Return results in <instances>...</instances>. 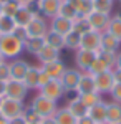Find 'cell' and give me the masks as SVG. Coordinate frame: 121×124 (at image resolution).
<instances>
[{"instance_id":"6da1fadb","label":"cell","mask_w":121,"mask_h":124,"mask_svg":"<svg viewBox=\"0 0 121 124\" xmlns=\"http://www.w3.org/2000/svg\"><path fill=\"white\" fill-rule=\"evenodd\" d=\"M22 51H25V43L13 33L0 38V53L5 56V60H15L20 56Z\"/></svg>"},{"instance_id":"7a4b0ae2","label":"cell","mask_w":121,"mask_h":124,"mask_svg":"<svg viewBox=\"0 0 121 124\" xmlns=\"http://www.w3.org/2000/svg\"><path fill=\"white\" fill-rule=\"evenodd\" d=\"M32 109H35L38 114L42 116V117H48V116H53L56 113V109H58V106H56V101H52V99H48L47 96L40 94L38 93L33 99H32V104H30Z\"/></svg>"},{"instance_id":"3957f363","label":"cell","mask_w":121,"mask_h":124,"mask_svg":"<svg viewBox=\"0 0 121 124\" xmlns=\"http://www.w3.org/2000/svg\"><path fill=\"white\" fill-rule=\"evenodd\" d=\"M23 109H25V104L23 101H17V99H10V98H3L2 101V106H0V113L2 116L9 121V119H13L17 116L23 114Z\"/></svg>"},{"instance_id":"277c9868","label":"cell","mask_w":121,"mask_h":124,"mask_svg":"<svg viewBox=\"0 0 121 124\" xmlns=\"http://www.w3.org/2000/svg\"><path fill=\"white\" fill-rule=\"evenodd\" d=\"M50 30L48 27V22L45 20V17H42L40 13H37V17L32 20L25 27V31H27V38H37V37H45L47 31Z\"/></svg>"},{"instance_id":"5b68a950","label":"cell","mask_w":121,"mask_h":124,"mask_svg":"<svg viewBox=\"0 0 121 124\" xmlns=\"http://www.w3.org/2000/svg\"><path fill=\"white\" fill-rule=\"evenodd\" d=\"M28 94V88L23 85V81H17V79H9L5 85V96L3 98H10V99H17V101H25Z\"/></svg>"},{"instance_id":"8992f818","label":"cell","mask_w":121,"mask_h":124,"mask_svg":"<svg viewBox=\"0 0 121 124\" xmlns=\"http://www.w3.org/2000/svg\"><path fill=\"white\" fill-rule=\"evenodd\" d=\"M61 2L63 0H37L35 5H37V12L45 17V18H53L58 15L60 7H61Z\"/></svg>"},{"instance_id":"52a82bcc","label":"cell","mask_w":121,"mask_h":124,"mask_svg":"<svg viewBox=\"0 0 121 124\" xmlns=\"http://www.w3.org/2000/svg\"><path fill=\"white\" fill-rule=\"evenodd\" d=\"M96 51H91V50H76L75 51V65H76V70H80L81 73L83 71H88L90 66L93 65V61L96 60Z\"/></svg>"},{"instance_id":"ba28073f","label":"cell","mask_w":121,"mask_h":124,"mask_svg":"<svg viewBox=\"0 0 121 124\" xmlns=\"http://www.w3.org/2000/svg\"><path fill=\"white\" fill-rule=\"evenodd\" d=\"M80 76H81V71H80V70H76V68H66L65 73L60 78V83L63 86L65 93H71V91L75 93V91H76Z\"/></svg>"},{"instance_id":"9c48e42d","label":"cell","mask_w":121,"mask_h":124,"mask_svg":"<svg viewBox=\"0 0 121 124\" xmlns=\"http://www.w3.org/2000/svg\"><path fill=\"white\" fill-rule=\"evenodd\" d=\"M38 93L47 96L52 101H60L63 98V94H65V89H63V86L60 83V79H50L45 86H42L38 89Z\"/></svg>"},{"instance_id":"30bf717a","label":"cell","mask_w":121,"mask_h":124,"mask_svg":"<svg viewBox=\"0 0 121 124\" xmlns=\"http://www.w3.org/2000/svg\"><path fill=\"white\" fill-rule=\"evenodd\" d=\"M95 85H96V93H100V94L108 93V94H110L113 86L116 85L113 70H108V71H104L101 75H96V76H95Z\"/></svg>"},{"instance_id":"8fae6325","label":"cell","mask_w":121,"mask_h":124,"mask_svg":"<svg viewBox=\"0 0 121 124\" xmlns=\"http://www.w3.org/2000/svg\"><path fill=\"white\" fill-rule=\"evenodd\" d=\"M110 18H111V15H108V13H101V12H91L86 20H88V23H90V27L91 30L95 31H98V33H103V31H106L108 28V23H110Z\"/></svg>"},{"instance_id":"7c38bea8","label":"cell","mask_w":121,"mask_h":124,"mask_svg":"<svg viewBox=\"0 0 121 124\" xmlns=\"http://www.w3.org/2000/svg\"><path fill=\"white\" fill-rule=\"evenodd\" d=\"M37 13H38V12L32 8V5H20L18 10H17V13L13 15V20H15L17 27L25 28L28 23L37 17Z\"/></svg>"},{"instance_id":"4fadbf2b","label":"cell","mask_w":121,"mask_h":124,"mask_svg":"<svg viewBox=\"0 0 121 124\" xmlns=\"http://www.w3.org/2000/svg\"><path fill=\"white\" fill-rule=\"evenodd\" d=\"M100 41H101V33H98V31H95V30H90V31H86L81 35V45L80 48H83V50H91V51H100Z\"/></svg>"},{"instance_id":"5bb4252c","label":"cell","mask_w":121,"mask_h":124,"mask_svg":"<svg viewBox=\"0 0 121 124\" xmlns=\"http://www.w3.org/2000/svg\"><path fill=\"white\" fill-rule=\"evenodd\" d=\"M48 27H50L52 31H55L58 35L65 37L66 33H70V31L73 30V22L68 20V18H63V17H60V15H56V17H53V18L50 20Z\"/></svg>"},{"instance_id":"9a60e30c","label":"cell","mask_w":121,"mask_h":124,"mask_svg":"<svg viewBox=\"0 0 121 124\" xmlns=\"http://www.w3.org/2000/svg\"><path fill=\"white\" fill-rule=\"evenodd\" d=\"M9 68H10V79H17V81H23V78L27 75L28 65L25 60H20V58H15L12 63H9Z\"/></svg>"},{"instance_id":"2e32d148","label":"cell","mask_w":121,"mask_h":124,"mask_svg":"<svg viewBox=\"0 0 121 124\" xmlns=\"http://www.w3.org/2000/svg\"><path fill=\"white\" fill-rule=\"evenodd\" d=\"M76 94H83V93H96V85H95V76L88 71H83L78 86H76Z\"/></svg>"},{"instance_id":"e0dca14e","label":"cell","mask_w":121,"mask_h":124,"mask_svg":"<svg viewBox=\"0 0 121 124\" xmlns=\"http://www.w3.org/2000/svg\"><path fill=\"white\" fill-rule=\"evenodd\" d=\"M42 70H43L52 79H60L61 75L65 73L66 66H65V63L61 61V58H60V60H55V61H50V63L42 65Z\"/></svg>"},{"instance_id":"ac0fdd59","label":"cell","mask_w":121,"mask_h":124,"mask_svg":"<svg viewBox=\"0 0 121 124\" xmlns=\"http://www.w3.org/2000/svg\"><path fill=\"white\" fill-rule=\"evenodd\" d=\"M88 116L93 119L96 124H106V103L100 101L95 106L88 108Z\"/></svg>"},{"instance_id":"d6986e66","label":"cell","mask_w":121,"mask_h":124,"mask_svg":"<svg viewBox=\"0 0 121 124\" xmlns=\"http://www.w3.org/2000/svg\"><path fill=\"white\" fill-rule=\"evenodd\" d=\"M100 46H101L100 50H106V51H114V53H118V51H120V46H121V41L116 38V37H113L111 33L103 31Z\"/></svg>"},{"instance_id":"ffe728a7","label":"cell","mask_w":121,"mask_h":124,"mask_svg":"<svg viewBox=\"0 0 121 124\" xmlns=\"http://www.w3.org/2000/svg\"><path fill=\"white\" fill-rule=\"evenodd\" d=\"M121 123V104L120 103H106V124Z\"/></svg>"},{"instance_id":"44dd1931","label":"cell","mask_w":121,"mask_h":124,"mask_svg":"<svg viewBox=\"0 0 121 124\" xmlns=\"http://www.w3.org/2000/svg\"><path fill=\"white\" fill-rule=\"evenodd\" d=\"M60 50H55V48L48 46V45H45V46L40 50V53L37 55L38 61L42 63V65H45V63H50V61H55V60H60Z\"/></svg>"},{"instance_id":"7402d4cb","label":"cell","mask_w":121,"mask_h":124,"mask_svg":"<svg viewBox=\"0 0 121 124\" xmlns=\"http://www.w3.org/2000/svg\"><path fill=\"white\" fill-rule=\"evenodd\" d=\"M66 108L70 109V113H71L76 119H80V117H83V116L88 114V108L80 101V98H78V96H75L73 99H70V101H68V104H66Z\"/></svg>"},{"instance_id":"603a6c76","label":"cell","mask_w":121,"mask_h":124,"mask_svg":"<svg viewBox=\"0 0 121 124\" xmlns=\"http://www.w3.org/2000/svg\"><path fill=\"white\" fill-rule=\"evenodd\" d=\"M53 117H55L56 124H76L78 123V119L70 113V109L66 106L65 108H58L56 113L53 114Z\"/></svg>"},{"instance_id":"cb8c5ba5","label":"cell","mask_w":121,"mask_h":124,"mask_svg":"<svg viewBox=\"0 0 121 124\" xmlns=\"http://www.w3.org/2000/svg\"><path fill=\"white\" fill-rule=\"evenodd\" d=\"M38 76H40V66H30L23 78V85L28 89H38Z\"/></svg>"},{"instance_id":"d4e9b609","label":"cell","mask_w":121,"mask_h":124,"mask_svg":"<svg viewBox=\"0 0 121 124\" xmlns=\"http://www.w3.org/2000/svg\"><path fill=\"white\" fill-rule=\"evenodd\" d=\"M45 37H37V38H27L25 41V50H27L30 55H35L37 56L40 53V50L45 46Z\"/></svg>"},{"instance_id":"484cf974","label":"cell","mask_w":121,"mask_h":124,"mask_svg":"<svg viewBox=\"0 0 121 124\" xmlns=\"http://www.w3.org/2000/svg\"><path fill=\"white\" fill-rule=\"evenodd\" d=\"M45 43H47L48 46L55 48V50H60V51L65 48V40H63V37L55 33V31H52V30H48L47 35H45Z\"/></svg>"},{"instance_id":"4316f807","label":"cell","mask_w":121,"mask_h":124,"mask_svg":"<svg viewBox=\"0 0 121 124\" xmlns=\"http://www.w3.org/2000/svg\"><path fill=\"white\" fill-rule=\"evenodd\" d=\"M17 28V23L13 17H7V15H0V35L5 37V35H12Z\"/></svg>"},{"instance_id":"83f0119b","label":"cell","mask_w":121,"mask_h":124,"mask_svg":"<svg viewBox=\"0 0 121 124\" xmlns=\"http://www.w3.org/2000/svg\"><path fill=\"white\" fill-rule=\"evenodd\" d=\"M63 40H65V48H68V50H80V45H81V35L80 33H76L75 30H71L70 33H66L65 37H63Z\"/></svg>"},{"instance_id":"f1b7e54d","label":"cell","mask_w":121,"mask_h":124,"mask_svg":"<svg viewBox=\"0 0 121 124\" xmlns=\"http://www.w3.org/2000/svg\"><path fill=\"white\" fill-rule=\"evenodd\" d=\"M58 15L60 17H63V18H68L73 22L76 17H78V12H76V7H75L73 3H70L68 0H63L61 2V7H60V12H58Z\"/></svg>"},{"instance_id":"f546056e","label":"cell","mask_w":121,"mask_h":124,"mask_svg":"<svg viewBox=\"0 0 121 124\" xmlns=\"http://www.w3.org/2000/svg\"><path fill=\"white\" fill-rule=\"evenodd\" d=\"M108 33H111L113 37H116V38L121 41V15H113L111 18H110V23H108V28H106Z\"/></svg>"},{"instance_id":"4dcf8cb0","label":"cell","mask_w":121,"mask_h":124,"mask_svg":"<svg viewBox=\"0 0 121 124\" xmlns=\"http://www.w3.org/2000/svg\"><path fill=\"white\" fill-rule=\"evenodd\" d=\"M76 12H78V17H88L91 12H95V2L93 0H78Z\"/></svg>"},{"instance_id":"1f68e13d","label":"cell","mask_w":121,"mask_h":124,"mask_svg":"<svg viewBox=\"0 0 121 124\" xmlns=\"http://www.w3.org/2000/svg\"><path fill=\"white\" fill-rule=\"evenodd\" d=\"M76 96L80 98V101H81L86 108H91V106H95L96 103L103 101L100 93H83V94H76Z\"/></svg>"},{"instance_id":"d6a6232c","label":"cell","mask_w":121,"mask_h":124,"mask_svg":"<svg viewBox=\"0 0 121 124\" xmlns=\"http://www.w3.org/2000/svg\"><path fill=\"white\" fill-rule=\"evenodd\" d=\"M20 3H17L15 0H2V15L7 17H13L18 10Z\"/></svg>"},{"instance_id":"836d02e7","label":"cell","mask_w":121,"mask_h":124,"mask_svg":"<svg viewBox=\"0 0 121 124\" xmlns=\"http://www.w3.org/2000/svg\"><path fill=\"white\" fill-rule=\"evenodd\" d=\"M73 30L76 33H80V35H83L86 31H90L91 27H90V23H88V20L86 17H76L73 20Z\"/></svg>"},{"instance_id":"e575fe53","label":"cell","mask_w":121,"mask_h":124,"mask_svg":"<svg viewBox=\"0 0 121 124\" xmlns=\"http://www.w3.org/2000/svg\"><path fill=\"white\" fill-rule=\"evenodd\" d=\"M22 116H23V119L27 121V124H40V123H42V119H43V117L38 114L35 109H32L30 106L23 109V114H22Z\"/></svg>"},{"instance_id":"d590c367","label":"cell","mask_w":121,"mask_h":124,"mask_svg":"<svg viewBox=\"0 0 121 124\" xmlns=\"http://www.w3.org/2000/svg\"><path fill=\"white\" fill-rule=\"evenodd\" d=\"M108 70H111V68L108 66L103 60H100V58L96 56V60L93 61V65H91V66H90V70H88V73H91L93 76H96V75H101V73L108 71Z\"/></svg>"},{"instance_id":"8d00e7d4","label":"cell","mask_w":121,"mask_h":124,"mask_svg":"<svg viewBox=\"0 0 121 124\" xmlns=\"http://www.w3.org/2000/svg\"><path fill=\"white\" fill-rule=\"evenodd\" d=\"M96 55H98V58H100V60H103V61H104V63H106L108 66L111 68V70L114 68V63H116V53H114V51H106V50H100V51H98Z\"/></svg>"},{"instance_id":"74e56055","label":"cell","mask_w":121,"mask_h":124,"mask_svg":"<svg viewBox=\"0 0 121 124\" xmlns=\"http://www.w3.org/2000/svg\"><path fill=\"white\" fill-rule=\"evenodd\" d=\"M93 2H95V10H96V12H101V13L111 15L113 0H93Z\"/></svg>"},{"instance_id":"f35d334b","label":"cell","mask_w":121,"mask_h":124,"mask_svg":"<svg viewBox=\"0 0 121 124\" xmlns=\"http://www.w3.org/2000/svg\"><path fill=\"white\" fill-rule=\"evenodd\" d=\"M110 96H111V99L114 103H120L121 104V83H116L113 86V89L110 91Z\"/></svg>"},{"instance_id":"ab89813d","label":"cell","mask_w":121,"mask_h":124,"mask_svg":"<svg viewBox=\"0 0 121 124\" xmlns=\"http://www.w3.org/2000/svg\"><path fill=\"white\" fill-rule=\"evenodd\" d=\"M9 79H10V68H9V63L5 61V63L0 65V81L7 83Z\"/></svg>"},{"instance_id":"60d3db41","label":"cell","mask_w":121,"mask_h":124,"mask_svg":"<svg viewBox=\"0 0 121 124\" xmlns=\"http://www.w3.org/2000/svg\"><path fill=\"white\" fill-rule=\"evenodd\" d=\"M50 79H52V78L48 76L47 73H45V71L42 70V66H40V76H38V89H40L42 86H45L48 81H50Z\"/></svg>"},{"instance_id":"b9f144b4","label":"cell","mask_w":121,"mask_h":124,"mask_svg":"<svg viewBox=\"0 0 121 124\" xmlns=\"http://www.w3.org/2000/svg\"><path fill=\"white\" fill-rule=\"evenodd\" d=\"M13 35H15L17 38H20L23 43L27 41V31H25V28H22V27H17L15 31H13Z\"/></svg>"},{"instance_id":"7bdbcfd3","label":"cell","mask_w":121,"mask_h":124,"mask_svg":"<svg viewBox=\"0 0 121 124\" xmlns=\"http://www.w3.org/2000/svg\"><path fill=\"white\" fill-rule=\"evenodd\" d=\"M76 124H96L93 121V119H91V117H90V116L86 114V116H83V117H80V119H78V123Z\"/></svg>"},{"instance_id":"ee69618b","label":"cell","mask_w":121,"mask_h":124,"mask_svg":"<svg viewBox=\"0 0 121 124\" xmlns=\"http://www.w3.org/2000/svg\"><path fill=\"white\" fill-rule=\"evenodd\" d=\"M9 124H27V121L23 119V116H17L13 119H9Z\"/></svg>"},{"instance_id":"f6af8a7d","label":"cell","mask_w":121,"mask_h":124,"mask_svg":"<svg viewBox=\"0 0 121 124\" xmlns=\"http://www.w3.org/2000/svg\"><path fill=\"white\" fill-rule=\"evenodd\" d=\"M40 124H56V121H55V117H53V116H48V117H43Z\"/></svg>"},{"instance_id":"bcb514c9","label":"cell","mask_w":121,"mask_h":124,"mask_svg":"<svg viewBox=\"0 0 121 124\" xmlns=\"http://www.w3.org/2000/svg\"><path fill=\"white\" fill-rule=\"evenodd\" d=\"M113 70H121V51L116 53V63H114V68Z\"/></svg>"},{"instance_id":"7dc6e473","label":"cell","mask_w":121,"mask_h":124,"mask_svg":"<svg viewBox=\"0 0 121 124\" xmlns=\"http://www.w3.org/2000/svg\"><path fill=\"white\" fill-rule=\"evenodd\" d=\"M113 75H114V81L121 83V70H113Z\"/></svg>"},{"instance_id":"c3c4849f","label":"cell","mask_w":121,"mask_h":124,"mask_svg":"<svg viewBox=\"0 0 121 124\" xmlns=\"http://www.w3.org/2000/svg\"><path fill=\"white\" fill-rule=\"evenodd\" d=\"M17 3H20V5H32V3H35L37 0H15Z\"/></svg>"},{"instance_id":"681fc988","label":"cell","mask_w":121,"mask_h":124,"mask_svg":"<svg viewBox=\"0 0 121 124\" xmlns=\"http://www.w3.org/2000/svg\"><path fill=\"white\" fill-rule=\"evenodd\" d=\"M5 85H7V83L0 81V96H5Z\"/></svg>"},{"instance_id":"f907efd6","label":"cell","mask_w":121,"mask_h":124,"mask_svg":"<svg viewBox=\"0 0 121 124\" xmlns=\"http://www.w3.org/2000/svg\"><path fill=\"white\" fill-rule=\"evenodd\" d=\"M5 61H7V60H5V56L0 53V65H2V63H5Z\"/></svg>"},{"instance_id":"816d5d0a","label":"cell","mask_w":121,"mask_h":124,"mask_svg":"<svg viewBox=\"0 0 121 124\" xmlns=\"http://www.w3.org/2000/svg\"><path fill=\"white\" fill-rule=\"evenodd\" d=\"M0 124H9V121H7L5 117H2V119H0Z\"/></svg>"},{"instance_id":"f5cc1de1","label":"cell","mask_w":121,"mask_h":124,"mask_svg":"<svg viewBox=\"0 0 121 124\" xmlns=\"http://www.w3.org/2000/svg\"><path fill=\"white\" fill-rule=\"evenodd\" d=\"M2 101H3V96H0V106H2Z\"/></svg>"},{"instance_id":"db71d44e","label":"cell","mask_w":121,"mask_h":124,"mask_svg":"<svg viewBox=\"0 0 121 124\" xmlns=\"http://www.w3.org/2000/svg\"><path fill=\"white\" fill-rule=\"evenodd\" d=\"M0 15H2V0H0Z\"/></svg>"},{"instance_id":"11a10c76","label":"cell","mask_w":121,"mask_h":124,"mask_svg":"<svg viewBox=\"0 0 121 124\" xmlns=\"http://www.w3.org/2000/svg\"><path fill=\"white\" fill-rule=\"evenodd\" d=\"M2 117H3V116H2V113H0V119H2Z\"/></svg>"},{"instance_id":"9f6ffc18","label":"cell","mask_w":121,"mask_h":124,"mask_svg":"<svg viewBox=\"0 0 121 124\" xmlns=\"http://www.w3.org/2000/svg\"><path fill=\"white\" fill-rule=\"evenodd\" d=\"M116 124H121V123H116Z\"/></svg>"},{"instance_id":"6f0895ef","label":"cell","mask_w":121,"mask_h":124,"mask_svg":"<svg viewBox=\"0 0 121 124\" xmlns=\"http://www.w3.org/2000/svg\"><path fill=\"white\" fill-rule=\"evenodd\" d=\"M0 38H2V35H0Z\"/></svg>"},{"instance_id":"680465c9","label":"cell","mask_w":121,"mask_h":124,"mask_svg":"<svg viewBox=\"0 0 121 124\" xmlns=\"http://www.w3.org/2000/svg\"><path fill=\"white\" fill-rule=\"evenodd\" d=\"M120 2H121V0H120Z\"/></svg>"}]
</instances>
